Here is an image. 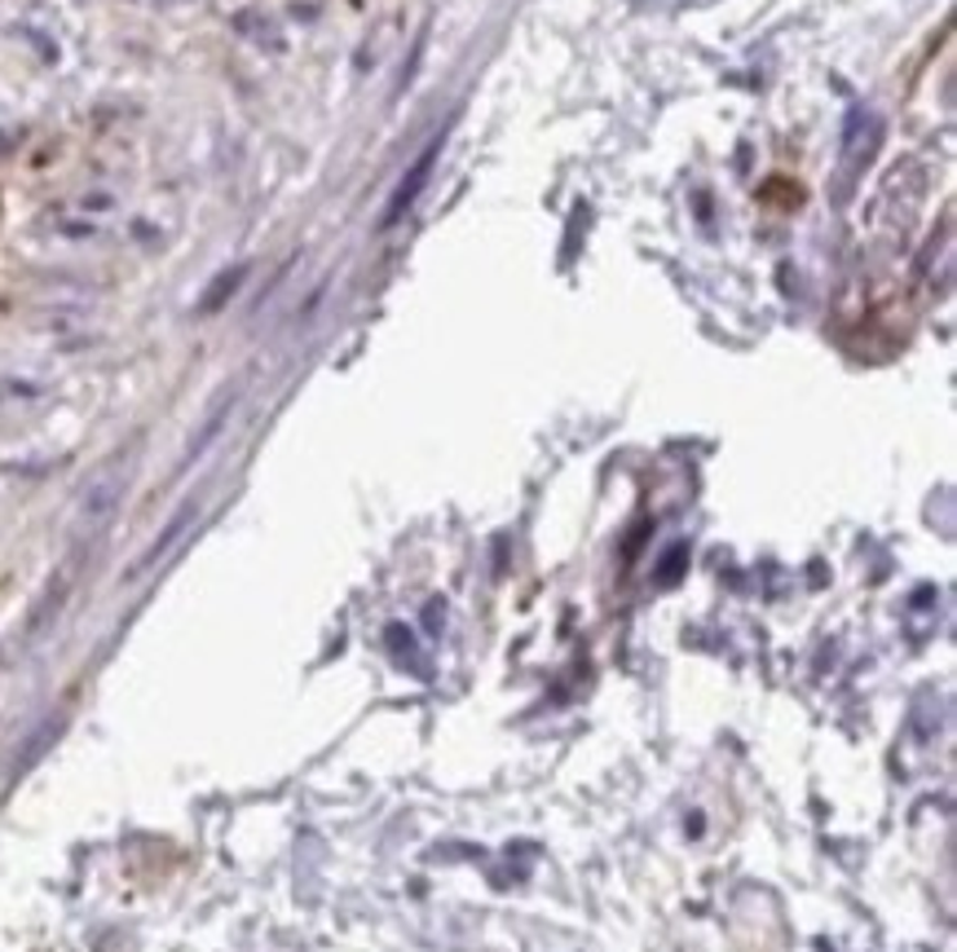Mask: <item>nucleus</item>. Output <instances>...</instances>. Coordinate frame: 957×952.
Instances as JSON below:
<instances>
[{"instance_id":"1","label":"nucleus","mask_w":957,"mask_h":952,"mask_svg":"<svg viewBox=\"0 0 957 952\" xmlns=\"http://www.w3.org/2000/svg\"><path fill=\"white\" fill-rule=\"evenodd\" d=\"M437 150H442V137L411 164V177H402V186L393 190V199H389V212H385V225H393L402 212H411V203L420 199V190L429 186V177H433V159H437Z\"/></svg>"},{"instance_id":"2","label":"nucleus","mask_w":957,"mask_h":952,"mask_svg":"<svg viewBox=\"0 0 957 952\" xmlns=\"http://www.w3.org/2000/svg\"><path fill=\"white\" fill-rule=\"evenodd\" d=\"M190 516H194V503H186V507H181V512L173 516V525H168V529H164V534L155 538V547H151V551H146V556L137 560V569H133V573H142V569H151V564H155V560H159V556H164V551H168V547L177 542V534H181V529L190 525Z\"/></svg>"},{"instance_id":"3","label":"nucleus","mask_w":957,"mask_h":952,"mask_svg":"<svg viewBox=\"0 0 957 952\" xmlns=\"http://www.w3.org/2000/svg\"><path fill=\"white\" fill-rule=\"evenodd\" d=\"M238 282H243V269H230L221 282H212V291L203 295V309H216V304H221V300H225V295H230Z\"/></svg>"}]
</instances>
